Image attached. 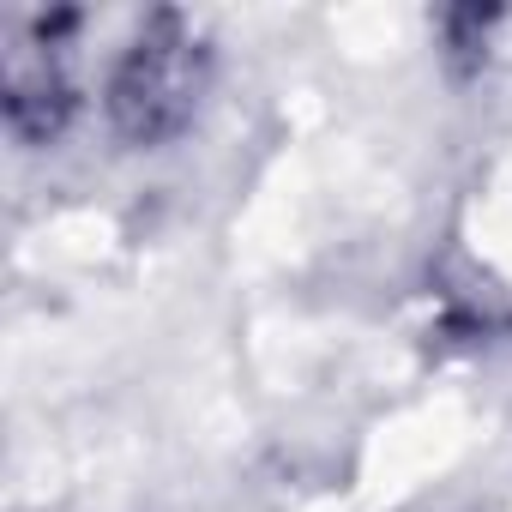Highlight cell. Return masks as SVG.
Returning a JSON list of instances; mask_svg holds the SVG:
<instances>
[{
    "label": "cell",
    "mask_w": 512,
    "mask_h": 512,
    "mask_svg": "<svg viewBox=\"0 0 512 512\" xmlns=\"http://www.w3.org/2000/svg\"><path fill=\"white\" fill-rule=\"evenodd\" d=\"M199 85H205V55L193 49V37L175 19H157L127 49V61L115 67L109 115L133 145H157V139L187 127V115L199 103Z\"/></svg>",
    "instance_id": "obj_1"
},
{
    "label": "cell",
    "mask_w": 512,
    "mask_h": 512,
    "mask_svg": "<svg viewBox=\"0 0 512 512\" xmlns=\"http://www.w3.org/2000/svg\"><path fill=\"white\" fill-rule=\"evenodd\" d=\"M7 121L19 139H49L67 109H73V85H67V67H61V49L49 43V25L37 37L13 31L7 37Z\"/></svg>",
    "instance_id": "obj_2"
}]
</instances>
